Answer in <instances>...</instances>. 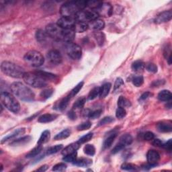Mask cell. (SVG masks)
Here are the masks:
<instances>
[{"label":"cell","mask_w":172,"mask_h":172,"mask_svg":"<svg viewBox=\"0 0 172 172\" xmlns=\"http://www.w3.org/2000/svg\"><path fill=\"white\" fill-rule=\"evenodd\" d=\"M68 116L71 119V120H76V112H75L73 111V110H71V111H69L68 112Z\"/></svg>","instance_id":"cell-60"},{"label":"cell","mask_w":172,"mask_h":172,"mask_svg":"<svg viewBox=\"0 0 172 172\" xmlns=\"http://www.w3.org/2000/svg\"><path fill=\"white\" fill-rule=\"evenodd\" d=\"M86 7L87 2L85 1L67 2L61 7L60 13L62 16L74 17L78 12L84 10Z\"/></svg>","instance_id":"cell-2"},{"label":"cell","mask_w":172,"mask_h":172,"mask_svg":"<svg viewBox=\"0 0 172 172\" xmlns=\"http://www.w3.org/2000/svg\"><path fill=\"white\" fill-rule=\"evenodd\" d=\"M153 139H155V135L152 132L147 131L144 135V139L146 140H152Z\"/></svg>","instance_id":"cell-55"},{"label":"cell","mask_w":172,"mask_h":172,"mask_svg":"<svg viewBox=\"0 0 172 172\" xmlns=\"http://www.w3.org/2000/svg\"><path fill=\"white\" fill-rule=\"evenodd\" d=\"M76 37V32L73 29H63L61 41L67 43L72 42Z\"/></svg>","instance_id":"cell-15"},{"label":"cell","mask_w":172,"mask_h":172,"mask_svg":"<svg viewBox=\"0 0 172 172\" xmlns=\"http://www.w3.org/2000/svg\"><path fill=\"white\" fill-rule=\"evenodd\" d=\"M87 116L91 119H96L98 118L101 116V114H102V110H93V111H90V110H87Z\"/></svg>","instance_id":"cell-41"},{"label":"cell","mask_w":172,"mask_h":172,"mask_svg":"<svg viewBox=\"0 0 172 172\" xmlns=\"http://www.w3.org/2000/svg\"><path fill=\"white\" fill-rule=\"evenodd\" d=\"M71 99L70 98V97L69 96H67L66 97H65L64 98H63L62 100H61L59 103L58 104V105H57V110H64L66 108H67V106L69 104V100Z\"/></svg>","instance_id":"cell-33"},{"label":"cell","mask_w":172,"mask_h":172,"mask_svg":"<svg viewBox=\"0 0 172 172\" xmlns=\"http://www.w3.org/2000/svg\"><path fill=\"white\" fill-rule=\"evenodd\" d=\"M77 160V151L74 152L73 153L69 154V155H65L63 158V160L64 161L68 162V163H73Z\"/></svg>","instance_id":"cell-42"},{"label":"cell","mask_w":172,"mask_h":172,"mask_svg":"<svg viewBox=\"0 0 172 172\" xmlns=\"http://www.w3.org/2000/svg\"><path fill=\"white\" fill-rule=\"evenodd\" d=\"M80 145H81L78 142L73 143L69 145L67 147H66L62 151V155L65 156L77 151V150L79 148V147H80Z\"/></svg>","instance_id":"cell-18"},{"label":"cell","mask_w":172,"mask_h":172,"mask_svg":"<svg viewBox=\"0 0 172 172\" xmlns=\"http://www.w3.org/2000/svg\"><path fill=\"white\" fill-rule=\"evenodd\" d=\"M88 25H89V28L95 30L96 31H100V30H102L104 28L105 22L102 19L98 18L90 22L88 24Z\"/></svg>","instance_id":"cell-17"},{"label":"cell","mask_w":172,"mask_h":172,"mask_svg":"<svg viewBox=\"0 0 172 172\" xmlns=\"http://www.w3.org/2000/svg\"><path fill=\"white\" fill-rule=\"evenodd\" d=\"M71 135V130L69 129H65L63 130L61 132H60L59 133L56 135V136L54 137V139L55 140H62L67 139V137Z\"/></svg>","instance_id":"cell-34"},{"label":"cell","mask_w":172,"mask_h":172,"mask_svg":"<svg viewBox=\"0 0 172 172\" xmlns=\"http://www.w3.org/2000/svg\"><path fill=\"white\" fill-rule=\"evenodd\" d=\"M67 169V165L64 163H59V164L55 165L52 167V171H63Z\"/></svg>","instance_id":"cell-51"},{"label":"cell","mask_w":172,"mask_h":172,"mask_svg":"<svg viewBox=\"0 0 172 172\" xmlns=\"http://www.w3.org/2000/svg\"><path fill=\"white\" fill-rule=\"evenodd\" d=\"M102 2L98 1H90L87 2V7H89L92 10H96L102 4Z\"/></svg>","instance_id":"cell-47"},{"label":"cell","mask_w":172,"mask_h":172,"mask_svg":"<svg viewBox=\"0 0 172 172\" xmlns=\"http://www.w3.org/2000/svg\"><path fill=\"white\" fill-rule=\"evenodd\" d=\"M116 136H117L116 133H112L111 134H110L107 136V137L105 139V140L104 141L103 148L104 149H108L109 147H111V145L114 143V140H115Z\"/></svg>","instance_id":"cell-24"},{"label":"cell","mask_w":172,"mask_h":172,"mask_svg":"<svg viewBox=\"0 0 172 172\" xmlns=\"http://www.w3.org/2000/svg\"><path fill=\"white\" fill-rule=\"evenodd\" d=\"M83 84H84V83H83V81L79 82L76 87H73V89L70 91L69 94L68 95L71 98H72L73 97H74L75 96H76L79 93V91L82 89V87L83 86Z\"/></svg>","instance_id":"cell-39"},{"label":"cell","mask_w":172,"mask_h":172,"mask_svg":"<svg viewBox=\"0 0 172 172\" xmlns=\"http://www.w3.org/2000/svg\"><path fill=\"white\" fill-rule=\"evenodd\" d=\"M86 102V99L85 97H81V98H79L76 101V102L73 104V109H82L84 106Z\"/></svg>","instance_id":"cell-38"},{"label":"cell","mask_w":172,"mask_h":172,"mask_svg":"<svg viewBox=\"0 0 172 172\" xmlns=\"http://www.w3.org/2000/svg\"><path fill=\"white\" fill-rule=\"evenodd\" d=\"M57 117H58L57 114H45L38 118V121L41 123H47L55 120Z\"/></svg>","instance_id":"cell-19"},{"label":"cell","mask_w":172,"mask_h":172,"mask_svg":"<svg viewBox=\"0 0 172 172\" xmlns=\"http://www.w3.org/2000/svg\"><path fill=\"white\" fill-rule=\"evenodd\" d=\"M46 32L50 38L56 41H61L63 29L60 28L57 24H49L46 27Z\"/></svg>","instance_id":"cell-9"},{"label":"cell","mask_w":172,"mask_h":172,"mask_svg":"<svg viewBox=\"0 0 172 172\" xmlns=\"http://www.w3.org/2000/svg\"><path fill=\"white\" fill-rule=\"evenodd\" d=\"M114 121V118H112L111 116H106L104 118H102V120H101L99 122L98 126L105 125H107V124H110V123H111Z\"/></svg>","instance_id":"cell-50"},{"label":"cell","mask_w":172,"mask_h":172,"mask_svg":"<svg viewBox=\"0 0 172 172\" xmlns=\"http://www.w3.org/2000/svg\"><path fill=\"white\" fill-rule=\"evenodd\" d=\"M121 169L123 170H126V171H135L137 170V167L132 164L125 163V164H123L121 165Z\"/></svg>","instance_id":"cell-48"},{"label":"cell","mask_w":172,"mask_h":172,"mask_svg":"<svg viewBox=\"0 0 172 172\" xmlns=\"http://www.w3.org/2000/svg\"><path fill=\"white\" fill-rule=\"evenodd\" d=\"M76 23L74 17L62 16L57 20V24L62 29H73Z\"/></svg>","instance_id":"cell-10"},{"label":"cell","mask_w":172,"mask_h":172,"mask_svg":"<svg viewBox=\"0 0 172 172\" xmlns=\"http://www.w3.org/2000/svg\"><path fill=\"white\" fill-rule=\"evenodd\" d=\"M122 85H124V81H123V79L120 77H118L116 81H115V83H114V90L115 91L117 89H118L119 87H120Z\"/></svg>","instance_id":"cell-54"},{"label":"cell","mask_w":172,"mask_h":172,"mask_svg":"<svg viewBox=\"0 0 172 172\" xmlns=\"http://www.w3.org/2000/svg\"><path fill=\"white\" fill-rule=\"evenodd\" d=\"M89 28V25L87 22H77L74 26L73 30L76 32L82 33L86 32Z\"/></svg>","instance_id":"cell-25"},{"label":"cell","mask_w":172,"mask_h":172,"mask_svg":"<svg viewBox=\"0 0 172 172\" xmlns=\"http://www.w3.org/2000/svg\"><path fill=\"white\" fill-rule=\"evenodd\" d=\"M73 164L79 167H86L90 166L92 164V160L88 158L77 159V160L73 163Z\"/></svg>","instance_id":"cell-22"},{"label":"cell","mask_w":172,"mask_h":172,"mask_svg":"<svg viewBox=\"0 0 172 172\" xmlns=\"http://www.w3.org/2000/svg\"><path fill=\"white\" fill-rule=\"evenodd\" d=\"M48 168V166L47 165H42L41 166V167H40L39 169H38L37 171H42V172H44V171H46Z\"/></svg>","instance_id":"cell-61"},{"label":"cell","mask_w":172,"mask_h":172,"mask_svg":"<svg viewBox=\"0 0 172 172\" xmlns=\"http://www.w3.org/2000/svg\"><path fill=\"white\" fill-rule=\"evenodd\" d=\"M63 145H55V146L52 147L48 149L47 154V155H52V154H55V153H58L59 151H61V150L63 149Z\"/></svg>","instance_id":"cell-43"},{"label":"cell","mask_w":172,"mask_h":172,"mask_svg":"<svg viewBox=\"0 0 172 172\" xmlns=\"http://www.w3.org/2000/svg\"><path fill=\"white\" fill-rule=\"evenodd\" d=\"M145 67H146V69L149 72L155 73L157 71V65L154 63H147L146 65H145Z\"/></svg>","instance_id":"cell-52"},{"label":"cell","mask_w":172,"mask_h":172,"mask_svg":"<svg viewBox=\"0 0 172 172\" xmlns=\"http://www.w3.org/2000/svg\"><path fill=\"white\" fill-rule=\"evenodd\" d=\"M48 38H50L46 31L42 30H38L36 33V38L39 43L45 44L48 41Z\"/></svg>","instance_id":"cell-20"},{"label":"cell","mask_w":172,"mask_h":172,"mask_svg":"<svg viewBox=\"0 0 172 172\" xmlns=\"http://www.w3.org/2000/svg\"><path fill=\"white\" fill-rule=\"evenodd\" d=\"M94 37L96 40L97 42H98V45L102 46L105 41V35L103 32L100 31H96L94 32Z\"/></svg>","instance_id":"cell-37"},{"label":"cell","mask_w":172,"mask_h":172,"mask_svg":"<svg viewBox=\"0 0 172 172\" xmlns=\"http://www.w3.org/2000/svg\"><path fill=\"white\" fill-rule=\"evenodd\" d=\"M112 84L110 83H106L104 84L100 87V97L101 98H104L105 97H106L109 92L111 89Z\"/></svg>","instance_id":"cell-26"},{"label":"cell","mask_w":172,"mask_h":172,"mask_svg":"<svg viewBox=\"0 0 172 172\" xmlns=\"http://www.w3.org/2000/svg\"><path fill=\"white\" fill-rule=\"evenodd\" d=\"M42 145H38V146L36 147L35 148H34L32 150H31L27 155H26V157L27 158H32V157H34L37 156L38 155H39L41 152L42 151Z\"/></svg>","instance_id":"cell-35"},{"label":"cell","mask_w":172,"mask_h":172,"mask_svg":"<svg viewBox=\"0 0 172 172\" xmlns=\"http://www.w3.org/2000/svg\"><path fill=\"white\" fill-rule=\"evenodd\" d=\"M160 160V155L155 150H149L147 153V160L149 164L156 166Z\"/></svg>","instance_id":"cell-14"},{"label":"cell","mask_w":172,"mask_h":172,"mask_svg":"<svg viewBox=\"0 0 172 172\" xmlns=\"http://www.w3.org/2000/svg\"><path fill=\"white\" fill-rule=\"evenodd\" d=\"M157 129L161 133H170L172 130V125L171 122L162 121L157 124Z\"/></svg>","instance_id":"cell-16"},{"label":"cell","mask_w":172,"mask_h":172,"mask_svg":"<svg viewBox=\"0 0 172 172\" xmlns=\"http://www.w3.org/2000/svg\"><path fill=\"white\" fill-rule=\"evenodd\" d=\"M91 126V123L90 121H86L79 125L77 127V129L79 131H83V130L90 129Z\"/></svg>","instance_id":"cell-46"},{"label":"cell","mask_w":172,"mask_h":172,"mask_svg":"<svg viewBox=\"0 0 172 172\" xmlns=\"http://www.w3.org/2000/svg\"><path fill=\"white\" fill-rule=\"evenodd\" d=\"M83 152H84L86 155L93 156L95 155L96 153V149L93 145L87 144L83 148Z\"/></svg>","instance_id":"cell-40"},{"label":"cell","mask_w":172,"mask_h":172,"mask_svg":"<svg viewBox=\"0 0 172 172\" xmlns=\"http://www.w3.org/2000/svg\"><path fill=\"white\" fill-rule=\"evenodd\" d=\"M99 15L95 10H81L78 12L74 17L77 22H86L98 19Z\"/></svg>","instance_id":"cell-7"},{"label":"cell","mask_w":172,"mask_h":172,"mask_svg":"<svg viewBox=\"0 0 172 172\" xmlns=\"http://www.w3.org/2000/svg\"><path fill=\"white\" fill-rule=\"evenodd\" d=\"M10 88L12 93L21 100L29 102L32 101L35 98L34 92L21 82H14L11 85Z\"/></svg>","instance_id":"cell-1"},{"label":"cell","mask_w":172,"mask_h":172,"mask_svg":"<svg viewBox=\"0 0 172 172\" xmlns=\"http://www.w3.org/2000/svg\"><path fill=\"white\" fill-rule=\"evenodd\" d=\"M171 17H172L171 10L164 11V12L160 13V14L157 16L154 22H155V24H162V23L167 22L170 21Z\"/></svg>","instance_id":"cell-13"},{"label":"cell","mask_w":172,"mask_h":172,"mask_svg":"<svg viewBox=\"0 0 172 172\" xmlns=\"http://www.w3.org/2000/svg\"><path fill=\"white\" fill-rule=\"evenodd\" d=\"M25 129L24 128H22V129H17L16 130H15L14 133L10 134V135H8L7 136H6V137H4L2 141H1V143H3L4 142H6V141L8 140H10V139H12L13 138H14L16 137V136H18L20 135H22L25 133Z\"/></svg>","instance_id":"cell-29"},{"label":"cell","mask_w":172,"mask_h":172,"mask_svg":"<svg viewBox=\"0 0 172 172\" xmlns=\"http://www.w3.org/2000/svg\"><path fill=\"white\" fill-rule=\"evenodd\" d=\"M157 98L160 101H162V102H168V101L171 100L172 95L170 91L164 90L161 91L159 93Z\"/></svg>","instance_id":"cell-21"},{"label":"cell","mask_w":172,"mask_h":172,"mask_svg":"<svg viewBox=\"0 0 172 172\" xmlns=\"http://www.w3.org/2000/svg\"><path fill=\"white\" fill-rule=\"evenodd\" d=\"M66 52L68 56L73 60H78L81 57V48L77 44L73 42L67 43L66 45Z\"/></svg>","instance_id":"cell-8"},{"label":"cell","mask_w":172,"mask_h":172,"mask_svg":"<svg viewBox=\"0 0 172 172\" xmlns=\"http://www.w3.org/2000/svg\"><path fill=\"white\" fill-rule=\"evenodd\" d=\"M24 59L26 63L34 67L42 66L45 63V59L41 52L37 51H30L24 55Z\"/></svg>","instance_id":"cell-6"},{"label":"cell","mask_w":172,"mask_h":172,"mask_svg":"<svg viewBox=\"0 0 172 172\" xmlns=\"http://www.w3.org/2000/svg\"><path fill=\"white\" fill-rule=\"evenodd\" d=\"M52 93H53V91H52V90H51V89L45 90L41 93V96L44 99H48V98H49L52 95Z\"/></svg>","instance_id":"cell-53"},{"label":"cell","mask_w":172,"mask_h":172,"mask_svg":"<svg viewBox=\"0 0 172 172\" xmlns=\"http://www.w3.org/2000/svg\"><path fill=\"white\" fill-rule=\"evenodd\" d=\"M100 87H94L89 93V95L87 96V99L89 100H93L96 99L97 97L100 96Z\"/></svg>","instance_id":"cell-36"},{"label":"cell","mask_w":172,"mask_h":172,"mask_svg":"<svg viewBox=\"0 0 172 172\" xmlns=\"http://www.w3.org/2000/svg\"><path fill=\"white\" fill-rule=\"evenodd\" d=\"M47 59L52 64L59 65L62 63L63 57L61 52L55 49L51 50L47 53Z\"/></svg>","instance_id":"cell-12"},{"label":"cell","mask_w":172,"mask_h":172,"mask_svg":"<svg viewBox=\"0 0 172 172\" xmlns=\"http://www.w3.org/2000/svg\"><path fill=\"white\" fill-rule=\"evenodd\" d=\"M2 71L6 76L13 78H22L25 74L24 69L14 63L10 61H3L1 65Z\"/></svg>","instance_id":"cell-3"},{"label":"cell","mask_w":172,"mask_h":172,"mask_svg":"<svg viewBox=\"0 0 172 172\" xmlns=\"http://www.w3.org/2000/svg\"><path fill=\"white\" fill-rule=\"evenodd\" d=\"M118 107L122 108H129L131 106V103L130 101L126 99L124 96H120L118 100Z\"/></svg>","instance_id":"cell-32"},{"label":"cell","mask_w":172,"mask_h":172,"mask_svg":"<svg viewBox=\"0 0 172 172\" xmlns=\"http://www.w3.org/2000/svg\"><path fill=\"white\" fill-rule=\"evenodd\" d=\"M144 83V78L143 76H136L133 79V85L136 87H140Z\"/></svg>","instance_id":"cell-49"},{"label":"cell","mask_w":172,"mask_h":172,"mask_svg":"<svg viewBox=\"0 0 172 172\" xmlns=\"http://www.w3.org/2000/svg\"><path fill=\"white\" fill-rule=\"evenodd\" d=\"M162 147H164L165 149H166L167 151H171L172 150V142H171V139H170L168 141H167L166 143H164L163 144Z\"/></svg>","instance_id":"cell-56"},{"label":"cell","mask_w":172,"mask_h":172,"mask_svg":"<svg viewBox=\"0 0 172 172\" xmlns=\"http://www.w3.org/2000/svg\"><path fill=\"white\" fill-rule=\"evenodd\" d=\"M36 73H37L38 76L42 77L46 80H52V79H55L57 76L51 73H48L45 71H34Z\"/></svg>","instance_id":"cell-30"},{"label":"cell","mask_w":172,"mask_h":172,"mask_svg":"<svg viewBox=\"0 0 172 172\" xmlns=\"http://www.w3.org/2000/svg\"><path fill=\"white\" fill-rule=\"evenodd\" d=\"M126 115V111L125 108L118 107L116 111V116L117 118H124Z\"/></svg>","instance_id":"cell-45"},{"label":"cell","mask_w":172,"mask_h":172,"mask_svg":"<svg viewBox=\"0 0 172 172\" xmlns=\"http://www.w3.org/2000/svg\"><path fill=\"white\" fill-rule=\"evenodd\" d=\"M133 137H132V136L129 134H126L122 135L120 140H119V144H120L121 145H122L123 147H125L126 146H128V145H130L132 143H133Z\"/></svg>","instance_id":"cell-27"},{"label":"cell","mask_w":172,"mask_h":172,"mask_svg":"<svg viewBox=\"0 0 172 172\" xmlns=\"http://www.w3.org/2000/svg\"><path fill=\"white\" fill-rule=\"evenodd\" d=\"M152 144H153V145H154V146H155V147H162L163 144H164V142H163V141L161 140L160 139H153V141H152Z\"/></svg>","instance_id":"cell-58"},{"label":"cell","mask_w":172,"mask_h":172,"mask_svg":"<svg viewBox=\"0 0 172 172\" xmlns=\"http://www.w3.org/2000/svg\"><path fill=\"white\" fill-rule=\"evenodd\" d=\"M152 96V94L151 93V92H149V91H146V92H145V93H143L142 95H141L140 96V100H147V98H149V97H151Z\"/></svg>","instance_id":"cell-59"},{"label":"cell","mask_w":172,"mask_h":172,"mask_svg":"<svg viewBox=\"0 0 172 172\" xmlns=\"http://www.w3.org/2000/svg\"><path fill=\"white\" fill-rule=\"evenodd\" d=\"M125 147L122 146V145H121L120 144H119L118 143L115 147H114V149H112V153L113 154H116L117 153H118L119 151H120L121 150H122L123 149H124Z\"/></svg>","instance_id":"cell-57"},{"label":"cell","mask_w":172,"mask_h":172,"mask_svg":"<svg viewBox=\"0 0 172 172\" xmlns=\"http://www.w3.org/2000/svg\"><path fill=\"white\" fill-rule=\"evenodd\" d=\"M95 11L98 13L99 16L110 17L112 16L113 13V7L110 3L102 2Z\"/></svg>","instance_id":"cell-11"},{"label":"cell","mask_w":172,"mask_h":172,"mask_svg":"<svg viewBox=\"0 0 172 172\" xmlns=\"http://www.w3.org/2000/svg\"><path fill=\"white\" fill-rule=\"evenodd\" d=\"M31 140H32L31 136H24V137L14 140L10 143V145H12V146H18V145H23L26 143H28Z\"/></svg>","instance_id":"cell-23"},{"label":"cell","mask_w":172,"mask_h":172,"mask_svg":"<svg viewBox=\"0 0 172 172\" xmlns=\"http://www.w3.org/2000/svg\"><path fill=\"white\" fill-rule=\"evenodd\" d=\"M51 138V133L49 130H46L45 131L42 132V133L41 134V136H40V138L38 140L37 144L42 145L43 144H45L46 143H47L48 140H49Z\"/></svg>","instance_id":"cell-28"},{"label":"cell","mask_w":172,"mask_h":172,"mask_svg":"<svg viewBox=\"0 0 172 172\" xmlns=\"http://www.w3.org/2000/svg\"><path fill=\"white\" fill-rule=\"evenodd\" d=\"M23 79L26 84L34 88H42L47 86L46 79L38 76L35 72H26Z\"/></svg>","instance_id":"cell-5"},{"label":"cell","mask_w":172,"mask_h":172,"mask_svg":"<svg viewBox=\"0 0 172 172\" xmlns=\"http://www.w3.org/2000/svg\"><path fill=\"white\" fill-rule=\"evenodd\" d=\"M145 67V63L140 60H137L135 61V62H133V64H132V66H131V68L134 71H140L143 70Z\"/></svg>","instance_id":"cell-31"},{"label":"cell","mask_w":172,"mask_h":172,"mask_svg":"<svg viewBox=\"0 0 172 172\" xmlns=\"http://www.w3.org/2000/svg\"><path fill=\"white\" fill-rule=\"evenodd\" d=\"M2 104L10 111L17 113L20 110V105L15 97L11 94L6 91H3L1 93Z\"/></svg>","instance_id":"cell-4"},{"label":"cell","mask_w":172,"mask_h":172,"mask_svg":"<svg viewBox=\"0 0 172 172\" xmlns=\"http://www.w3.org/2000/svg\"><path fill=\"white\" fill-rule=\"evenodd\" d=\"M93 136H94L93 133H87V135L83 136L82 137H81L80 139L78 140L77 142L80 145L86 143L88 142V141H90L92 138H93Z\"/></svg>","instance_id":"cell-44"}]
</instances>
